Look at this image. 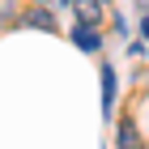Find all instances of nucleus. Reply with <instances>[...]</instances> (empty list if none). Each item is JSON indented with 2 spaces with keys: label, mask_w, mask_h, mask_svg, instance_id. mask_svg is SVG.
I'll list each match as a JSON object with an SVG mask.
<instances>
[{
  "label": "nucleus",
  "mask_w": 149,
  "mask_h": 149,
  "mask_svg": "<svg viewBox=\"0 0 149 149\" xmlns=\"http://www.w3.org/2000/svg\"><path fill=\"white\" fill-rule=\"evenodd\" d=\"M72 9H77V22H81V26H98V17H102V0H72Z\"/></svg>",
  "instance_id": "nucleus-1"
},
{
  "label": "nucleus",
  "mask_w": 149,
  "mask_h": 149,
  "mask_svg": "<svg viewBox=\"0 0 149 149\" xmlns=\"http://www.w3.org/2000/svg\"><path fill=\"white\" fill-rule=\"evenodd\" d=\"M72 43H77L81 51H98V47H102V34H98L94 26H81V22H77V30H72Z\"/></svg>",
  "instance_id": "nucleus-2"
},
{
  "label": "nucleus",
  "mask_w": 149,
  "mask_h": 149,
  "mask_svg": "<svg viewBox=\"0 0 149 149\" xmlns=\"http://www.w3.org/2000/svg\"><path fill=\"white\" fill-rule=\"evenodd\" d=\"M22 26H34V30H56V17H51V9H43V4H34V9H26Z\"/></svg>",
  "instance_id": "nucleus-3"
},
{
  "label": "nucleus",
  "mask_w": 149,
  "mask_h": 149,
  "mask_svg": "<svg viewBox=\"0 0 149 149\" xmlns=\"http://www.w3.org/2000/svg\"><path fill=\"white\" fill-rule=\"evenodd\" d=\"M119 149H145V141L132 128V119H119Z\"/></svg>",
  "instance_id": "nucleus-4"
},
{
  "label": "nucleus",
  "mask_w": 149,
  "mask_h": 149,
  "mask_svg": "<svg viewBox=\"0 0 149 149\" xmlns=\"http://www.w3.org/2000/svg\"><path fill=\"white\" fill-rule=\"evenodd\" d=\"M111 107H115V72L102 68V115H111Z\"/></svg>",
  "instance_id": "nucleus-5"
},
{
  "label": "nucleus",
  "mask_w": 149,
  "mask_h": 149,
  "mask_svg": "<svg viewBox=\"0 0 149 149\" xmlns=\"http://www.w3.org/2000/svg\"><path fill=\"white\" fill-rule=\"evenodd\" d=\"M141 34H145V38H149V17H145V22H141Z\"/></svg>",
  "instance_id": "nucleus-6"
},
{
  "label": "nucleus",
  "mask_w": 149,
  "mask_h": 149,
  "mask_svg": "<svg viewBox=\"0 0 149 149\" xmlns=\"http://www.w3.org/2000/svg\"><path fill=\"white\" fill-rule=\"evenodd\" d=\"M60 4H72V0H60Z\"/></svg>",
  "instance_id": "nucleus-7"
},
{
  "label": "nucleus",
  "mask_w": 149,
  "mask_h": 149,
  "mask_svg": "<svg viewBox=\"0 0 149 149\" xmlns=\"http://www.w3.org/2000/svg\"><path fill=\"white\" fill-rule=\"evenodd\" d=\"M102 4H111V0H102Z\"/></svg>",
  "instance_id": "nucleus-8"
}]
</instances>
